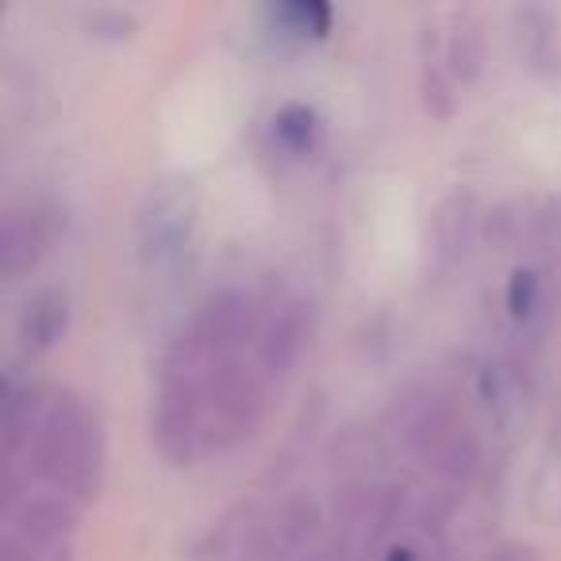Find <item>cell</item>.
I'll list each match as a JSON object with an SVG mask.
<instances>
[{
    "mask_svg": "<svg viewBox=\"0 0 561 561\" xmlns=\"http://www.w3.org/2000/svg\"><path fill=\"white\" fill-rule=\"evenodd\" d=\"M277 135L289 142L293 150H305L308 139H312V112L305 108H289L277 116Z\"/></svg>",
    "mask_w": 561,
    "mask_h": 561,
    "instance_id": "cell-1",
    "label": "cell"
},
{
    "mask_svg": "<svg viewBox=\"0 0 561 561\" xmlns=\"http://www.w3.org/2000/svg\"><path fill=\"white\" fill-rule=\"evenodd\" d=\"M530 305H535V277H530V273H515V280H512V312L527 316Z\"/></svg>",
    "mask_w": 561,
    "mask_h": 561,
    "instance_id": "cell-3",
    "label": "cell"
},
{
    "mask_svg": "<svg viewBox=\"0 0 561 561\" xmlns=\"http://www.w3.org/2000/svg\"><path fill=\"white\" fill-rule=\"evenodd\" d=\"M280 16L293 20L297 24V32H312V35H323L328 32V20L331 12L323 9V4H289V9H280Z\"/></svg>",
    "mask_w": 561,
    "mask_h": 561,
    "instance_id": "cell-2",
    "label": "cell"
}]
</instances>
